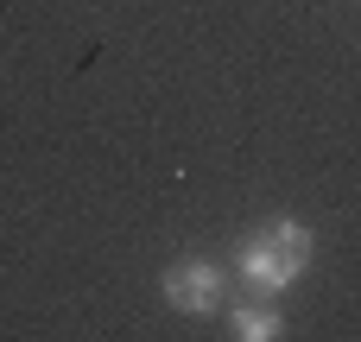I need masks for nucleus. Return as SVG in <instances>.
Segmentation results:
<instances>
[{
  "label": "nucleus",
  "instance_id": "f257e3e1",
  "mask_svg": "<svg viewBox=\"0 0 361 342\" xmlns=\"http://www.w3.org/2000/svg\"><path fill=\"white\" fill-rule=\"evenodd\" d=\"M311 254H317V235L298 222V216H273L260 235H247L241 241V254H235V273L254 286V292H286V286H298V273L311 267Z\"/></svg>",
  "mask_w": 361,
  "mask_h": 342
},
{
  "label": "nucleus",
  "instance_id": "f03ea898",
  "mask_svg": "<svg viewBox=\"0 0 361 342\" xmlns=\"http://www.w3.org/2000/svg\"><path fill=\"white\" fill-rule=\"evenodd\" d=\"M222 267H209V260H178L171 273H165V305L171 311H184V317H209L216 305H222Z\"/></svg>",
  "mask_w": 361,
  "mask_h": 342
},
{
  "label": "nucleus",
  "instance_id": "7ed1b4c3",
  "mask_svg": "<svg viewBox=\"0 0 361 342\" xmlns=\"http://www.w3.org/2000/svg\"><path fill=\"white\" fill-rule=\"evenodd\" d=\"M228 330H235L241 342H273V336H286V317H279L273 305H241Z\"/></svg>",
  "mask_w": 361,
  "mask_h": 342
}]
</instances>
